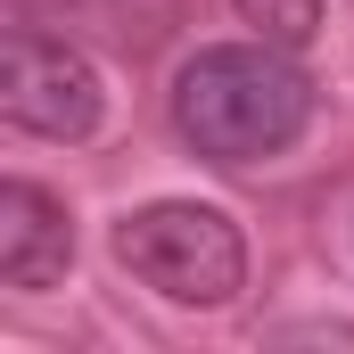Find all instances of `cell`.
Returning <instances> with one entry per match:
<instances>
[{
	"mask_svg": "<svg viewBox=\"0 0 354 354\" xmlns=\"http://www.w3.org/2000/svg\"><path fill=\"white\" fill-rule=\"evenodd\" d=\"M115 264L132 272L140 288H157L165 305H231L248 288V239L223 206H198V198H157L140 214H124L115 231Z\"/></svg>",
	"mask_w": 354,
	"mask_h": 354,
	"instance_id": "2",
	"label": "cell"
},
{
	"mask_svg": "<svg viewBox=\"0 0 354 354\" xmlns=\"http://www.w3.org/2000/svg\"><path fill=\"white\" fill-rule=\"evenodd\" d=\"M239 17H248L264 41H305L313 17H322V0H239Z\"/></svg>",
	"mask_w": 354,
	"mask_h": 354,
	"instance_id": "5",
	"label": "cell"
},
{
	"mask_svg": "<svg viewBox=\"0 0 354 354\" xmlns=\"http://www.w3.org/2000/svg\"><path fill=\"white\" fill-rule=\"evenodd\" d=\"M313 124V83L272 41H214L174 75V132L214 165L280 157Z\"/></svg>",
	"mask_w": 354,
	"mask_h": 354,
	"instance_id": "1",
	"label": "cell"
},
{
	"mask_svg": "<svg viewBox=\"0 0 354 354\" xmlns=\"http://www.w3.org/2000/svg\"><path fill=\"white\" fill-rule=\"evenodd\" d=\"M0 115L17 132H41V140H91L107 124V83L83 50L17 33L0 50Z\"/></svg>",
	"mask_w": 354,
	"mask_h": 354,
	"instance_id": "3",
	"label": "cell"
},
{
	"mask_svg": "<svg viewBox=\"0 0 354 354\" xmlns=\"http://www.w3.org/2000/svg\"><path fill=\"white\" fill-rule=\"evenodd\" d=\"M75 264V223L41 181H0V288H58Z\"/></svg>",
	"mask_w": 354,
	"mask_h": 354,
	"instance_id": "4",
	"label": "cell"
}]
</instances>
